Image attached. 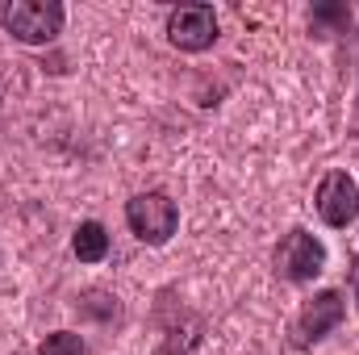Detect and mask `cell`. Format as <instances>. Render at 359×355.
I'll list each match as a JSON object with an SVG mask.
<instances>
[{
	"label": "cell",
	"instance_id": "obj_6",
	"mask_svg": "<svg viewBox=\"0 0 359 355\" xmlns=\"http://www.w3.org/2000/svg\"><path fill=\"white\" fill-rule=\"evenodd\" d=\"M343 314H347V301H343L339 288L318 293V297L301 309V318H297V339H301V343H318V339H326V335L343 322Z\"/></svg>",
	"mask_w": 359,
	"mask_h": 355
},
{
	"label": "cell",
	"instance_id": "obj_10",
	"mask_svg": "<svg viewBox=\"0 0 359 355\" xmlns=\"http://www.w3.org/2000/svg\"><path fill=\"white\" fill-rule=\"evenodd\" d=\"M355 134H359V105H355Z\"/></svg>",
	"mask_w": 359,
	"mask_h": 355
},
{
	"label": "cell",
	"instance_id": "obj_7",
	"mask_svg": "<svg viewBox=\"0 0 359 355\" xmlns=\"http://www.w3.org/2000/svg\"><path fill=\"white\" fill-rule=\"evenodd\" d=\"M72 251H76L80 264L104 260V255H109V234H104V226H100V222H80V230H76V239H72Z\"/></svg>",
	"mask_w": 359,
	"mask_h": 355
},
{
	"label": "cell",
	"instance_id": "obj_2",
	"mask_svg": "<svg viewBox=\"0 0 359 355\" xmlns=\"http://www.w3.org/2000/svg\"><path fill=\"white\" fill-rule=\"evenodd\" d=\"M126 222L130 230L147 243V247H163L180 226V209L168 192H138L126 205Z\"/></svg>",
	"mask_w": 359,
	"mask_h": 355
},
{
	"label": "cell",
	"instance_id": "obj_4",
	"mask_svg": "<svg viewBox=\"0 0 359 355\" xmlns=\"http://www.w3.org/2000/svg\"><path fill=\"white\" fill-rule=\"evenodd\" d=\"M276 267H280L284 280L305 284V280L322 276V267H326V247H322L309 230H288L284 243H280V251H276Z\"/></svg>",
	"mask_w": 359,
	"mask_h": 355
},
{
	"label": "cell",
	"instance_id": "obj_5",
	"mask_svg": "<svg viewBox=\"0 0 359 355\" xmlns=\"http://www.w3.org/2000/svg\"><path fill=\"white\" fill-rule=\"evenodd\" d=\"M318 213L334 230L351 226L359 217V188L347 172H326V180L318 184Z\"/></svg>",
	"mask_w": 359,
	"mask_h": 355
},
{
	"label": "cell",
	"instance_id": "obj_8",
	"mask_svg": "<svg viewBox=\"0 0 359 355\" xmlns=\"http://www.w3.org/2000/svg\"><path fill=\"white\" fill-rule=\"evenodd\" d=\"M38 355H84V339L80 335H72V330H59V335H50Z\"/></svg>",
	"mask_w": 359,
	"mask_h": 355
},
{
	"label": "cell",
	"instance_id": "obj_1",
	"mask_svg": "<svg viewBox=\"0 0 359 355\" xmlns=\"http://www.w3.org/2000/svg\"><path fill=\"white\" fill-rule=\"evenodd\" d=\"M4 29L25 42V46H42V42H55L63 34V4L59 0H13L4 4Z\"/></svg>",
	"mask_w": 359,
	"mask_h": 355
},
{
	"label": "cell",
	"instance_id": "obj_3",
	"mask_svg": "<svg viewBox=\"0 0 359 355\" xmlns=\"http://www.w3.org/2000/svg\"><path fill=\"white\" fill-rule=\"evenodd\" d=\"M168 42L184 55H201L217 42V13L213 4H180L168 13Z\"/></svg>",
	"mask_w": 359,
	"mask_h": 355
},
{
	"label": "cell",
	"instance_id": "obj_9",
	"mask_svg": "<svg viewBox=\"0 0 359 355\" xmlns=\"http://www.w3.org/2000/svg\"><path fill=\"white\" fill-rule=\"evenodd\" d=\"M351 293H355V301H359V260H355V267H351Z\"/></svg>",
	"mask_w": 359,
	"mask_h": 355
}]
</instances>
